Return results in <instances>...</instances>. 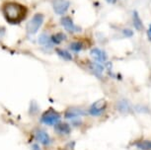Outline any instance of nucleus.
Listing matches in <instances>:
<instances>
[{
  "label": "nucleus",
  "instance_id": "f257e3e1",
  "mask_svg": "<svg viewBox=\"0 0 151 150\" xmlns=\"http://www.w3.org/2000/svg\"><path fill=\"white\" fill-rule=\"evenodd\" d=\"M5 20L9 24H19L24 21L28 14V8L17 2H6L2 7Z\"/></svg>",
  "mask_w": 151,
  "mask_h": 150
},
{
  "label": "nucleus",
  "instance_id": "f03ea898",
  "mask_svg": "<svg viewBox=\"0 0 151 150\" xmlns=\"http://www.w3.org/2000/svg\"><path fill=\"white\" fill-rule=\"evenodd\" d=\"M61 121L60 113L53 108H50L42 113L40 117V123L47 126H55L56 123Z\"/></svg>",
  "mask_w": 151,
  "mask_h": 150
},
{
  "label": "nucleus",
  "instance_id": "7ed1b4c3",
  "mask_svg": "<svg viewBox=\"0 0 151 150\" xmlns=\"http://www.w3.org/2000/svg\"><path fill=\"white\" fill-rule=\"evenodd\" d=\"M34 137L39 144L44 147H48L52 144V136L45 128H42V127H36L34 129Z\"/></svg>",
  "mask_w": 151,
  "mask_h": 150
},
{
  "label": "nucleus",
  "instance_id": "20e7f679",
  "mask_svg": "<svg viewBox=\"0 0 151 150\" xmlns=\"http://www.w3.org/2000/svg\"><path fill=\"white\" fill-rule=\"evenodd\" d=\"M107 109V102L104 99H101L99 101H96L90 106L88 110V114L92 117H100L105 113Z\"/></svg>",
  "mask_w": 151,
  "mask_h": 150
},
{
  "label": "nucleus",
  "instance_id": "39448f33",
  "mask_svg": "<svg viewBox=\"0 0 151 150\" xmlns=\"http://www.w3.org/2000/svg\"><path fill=\"white\" fill-rule=\"evenodd\" d=\"M42 22H44V15H42V14H36L27 25L28 33L32 34V35L33 34H36L40 29V27L42 26Z\"/></svg>",
  "mask_w": 151,
  "mask_h": 150
},
{
  "label": "nucleus",
  "instance_id": "423d86ee",
  "mask_svg": "<svg viewBox=\"0 0 151 150\" xmlns=\"http://www.w3.org/2000/svg\"><path fill=\"white\" fill-rule=\"evenodd\" d=\"M88 113L84 110H82L80 108H77V107H70L68 108L64 113V118L66 120L69 121H73L76 120V118H79L82 116H86Z\"/></svg>",
  "mask_w": 151,
  "mask_h": 150
},
{
  "label": "nucleus",
  "instance_id": "0eeeda50",
  "mask_svg": "<svg viewBox=\"0 0 151 150\" xmlns=\"http://www.w3.org/2000/svg\"><path fill=\"white\" fill-rule=\"evenodd\" d=\"M53 129H55V132L58 135H62V136H67L71 133L72 131V128H71V126L66 121H60L59 123H58L53 126Z\"/></svg>",
  "mask_w": 151,
  "mask_h": 150
},
{
  "label": "nucleus",
  "instance_id": "6e6552de",
  "mask_svg": "<svg viewBox=\"0 0 151 150\" xmlns=\"http://www.w3.org/2000/svg\"><path fill=\"white\" fill-rule=\"evenodd\" d=\"M69 7V2L66 0H53V9L56 14H64Z\"/></svg>",
  "mask_w": 151,
  "mask_h": 150
},
{
  "label": "nucleus",
  "instance_id": "1a4fd4ad",
  "mask_svg": "<svg viewBox=\"0 0 151 150\" xmlns=\"http://www.w3.org/2000/svg\"><path fill=\"white\" fill-rule=\"evenodd\" d=\"M90 55L93 56V58L98 62H104L107 60L108 56L104 50L100 49H93L90 52Z\"/></svg>",
  "mask_w": 151,
  "mask_h": 150
},
{
  "label": "nucleus",
  "instance_id": "9d476101",
  "mask_svg": "<svg viewBox=\"0 0 151 150\" xmlns=\"http://www.w3.org/2000/svg\"><path fill=\"white\" fill-rule=\"evenodd\" d=\"M61 24L65 29H66L68 32L70 33H74V32H77V31H80L78 27H76L75 25L73 24L72 20L68 17H64V18L61 19Z\"/></svg>",
  "mask_w": 151,
  "mask_h": 150
},
{
  "label": "nucleus",
  "instance_id": "9b49d317",
  "mask_svg": "<svg viewBox=\"0 0 151 150\" xmlns=\"http://www.w3.org/2000/svg\"><path fill=\"white\" fill-rule=\"evenodd\" d=\"M132 19H133V25H134L135 29L138 30V31H141L143 29V24H142L140 18H139V15L138 13L134 11L133 12V16H132Z\"/></svg>",
  "mask_w": 151,
  "mask_h": 150
},
{
  "label": "nucleus",
  "instance_id": "f8f14e48",
  "mask_svg": "<svg viewBox=\"0 0 151 150\" xmlns=\"http://www.w3.org/2000/svg\"><path fill=\"white\" fill-rule=\"evenodd\" d=\"M135 146L141 150H151V140H141L135 143Z\"/></svg>",
  "mask_w": 151,
  "mask_h": 150
},
{
  "label": "nucleus",
  "instance_id": "ddd939ff",
  "mask_svg": "<svg viewBox=\"0 0 151 150\" xmlns=\"http://www.w3.org/2000/svg\"><path fill=\"white\" fill-rule=\"evenodd\" d=\"M40 113V107L35 101H32L29 107V114L30 116H37Z\"/></svg>",
  "mask_w": 151,
  "mask_h": 150
},
{
  "label": "nucleus",
  "instance_id": "4468645a",
  "mask_svg": "<svg viewBox=\"0 0 151 150\" xmlns=\"http://www.w3.org/2000/svg\"><path fill=\"white\" fill-rule=\"evenodd\" d=\"M58 55L60 56L61 58L65 59V60H72V55H70L67 50H56Z\"/></svg>",
  "mask_w": 151,
  "mask_h": 150
},
{
  "label": "nucleus",
  "instance_id": "2eb2a0df",
  "mask_svg": "<svg viewBox=\"0 0 151 150\" xmlns=\"http://www.w3.org/2000/svg\"><path fill=\"white\" fill-rule=\"evenodd\" d=\"M118 109L121 113H127L129 111V106L127 101H121L118 104Z\"/></svg>",
  "mask_w": 151,
  "mask_h": 150
},
{
  "label": "nucleus",
  "instance_id": "dca6fc26",
  "mask_svg": "<svg viewBox=\"0 0 151 150\" xmlns=\"http://www.w3.org/2000/svg\"><path fill=\"white\" fill-rule=\"evenodd\" d=\"M64 39H65V36L63 34H56V35H53L52 38H50V41L55 44H60Z\"/></svg>",
  "mask_w": 151,
  "mask_h": 150
},
{
  "label": "nucleus",
  "instance_id": "f3484780",
  "mask_svg": "<svg viewBox=\"0 0 151 150\" xmlns=\"http://www.w3.org/2000/svg\"><path fill=\"white\" fill-rule=\"evenodd\" d=\"M91 69H92V71L95 73L96 75H102V73H103V70H104V67L102 65H100L99 63H93L92 65H91Z\"/></svg>",
  "mask_w": 151,
  "mask_h": 150
},
{
  "label": "nucleus",
  "instance_id": "a211bd4d",
  "mask_svg": "<svg viewBox=\"0 0 151 150\" xmlns=\"http://www.w3.org/2000/svg\"><path fill=\"white\" fill-rule=\"evenodd\" d=\"M39 42H40V44H42V46H45V47H50V44H52L50 38H48L47 35H42L41 37H40Z\"/></svg>",
  "mask_w": 151,
  "mask_h": 150
},
{
  "label": "nucleus",
  "instance_id": "6ab92c4d",
  "mask_svg": "<svg viewBox=\"0 0 151 150\" xmlns=\"http://www.w3.org/2000/svg\"><path fill=\"white\" fill-rule=\"evenodd\" d=\"M70 49L72 50L73 52H79L82 49H83V46H82L81 42H72V44H71Z\"/></svg>",
  "mask_w": 151,
  "mask_h": 150
},
{
  "label": "nucleus",
  "instance_id": "aec40b11",
  "mask_svg": "<svg viewBox=\"0 0 151 150\" xmlns=\"http://www.w3.org/2000/svg\"><path fill=\"white\" fill-rule=\"evenodd\" d=\"M31 149L32 150H42V147L40 146L39 143H33L31 145Z\"/></svg>",
  "mask_w": 151,
  "mask_h": 150
},
{
  "label": "nucleus",
  "instance_id": "412c9836",
  "mask_svg": "<svg viewBox=\"0 0 151 150\" xmlns=\"http://www.w3.org/2000/svg\"><path fill=\"white\" fill-rule=\"evenodd\" d=\"M124 33L125 34V36H127V37H132L133 35L132 31H130V30H124Z\"/></svg>",
  "mask_w": 151,
  "mask_h": 150
},
{
  "label": "nucleus",
  "instance_id": "4be33fe9",
  "mask_svg": "<svg viewBox=\"0 0 151 150\" xmlns=\"http://www.w3.org/2000/svg\"><path fill=\"white\" fill-rule=\"evenodd\" d=\"M147 35H148V39L151 41V25L149 26V29H148V31H147Z\"/></svg>",
  "mask_w": 151,
  "mask_h": 150
},
{
  "label": "nucleus",
  "instance_id": "5701e85b",
  "mask_svg": "<svg viewBox=\"0 0 151 150\" xmlns=\"http://www.w3.org/2000/svg\"><path fill=\"white\" fill-rule=\"evenodd\" d=\"M3 33H4V30L0 28V36H2V34H3Z\"/></svg>",
  "mask_w": 151,
  "mask_h": 150
},
{
  "label": "nucleus",
  "instance_id": "b1692460",
  "mask_svg": "<svg viewBox=\"0 0 151 150\" xmlns=\"http://www.w3.org/2000/svg\"><path fill=\"white\" fill-rule=\"evenodd\" d=\"M108 1H110V2H114L115 0H108Z\"/></svg>",
  "mask_w": 151,
  "mask_h": 150
}]
</instances>
